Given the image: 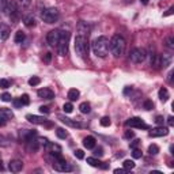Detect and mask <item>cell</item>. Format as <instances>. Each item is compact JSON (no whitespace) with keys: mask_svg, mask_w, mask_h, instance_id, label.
<instances>
[{"mask_svg":"<svg viewBox=\"0 0 174 174\" xmlns=\"http://www.w3.org/2000/svg\"><path fill=\"white\" fill-rule=\"evenodd\" d=\"M130 91H132V87H125V89H124V95H128Z\"/></svg>","mask_w":174,"mask_h":174,"instance_id":"obj_54","label":"cell"},{"mask_svg":"<svg viewBox=\"0 0 174 174\" xmlns=\"http://www.w3.org/2000/svg\"><path fill=\"white\" fill-rule=\"evenodd\" d=\"M146 56H147V52L144 50L143 48H135L130 50V54H129V59L132 63L135 64H140L146 60Z\"/></svg>","mask_w":174,"mask_h":174,"instance_id":"obj_6","label":"cell"},{"mask_svg":"<svg viewBox=\"0 0 174 174\" xmlns=\"http://www.w3.org/2000/svg\"><path fill=\"white\" fill-rule=\"evenodd\" d=\"M40 111H41V113H46V114H48L50 110H49L48 106H41V108H40Z\"/></svg>","mask_w":174,"mask_h":174,"instance_id":"obj_49","label":"cell"},{"mask_svg":"<svg viewBox=\"0 0 174 174\" xmlns=\"http://www.w3.org/2000/svg\"><path fill=\"white\" fill-rule=\"evenodd\" d=\"M125 171H127V170L122 167V169H116V170H114V173H116V174H124Z\"/></svg>","mask_w":174,"mask_h":174,"instance_id":"obj_51","label":"cell"},{"mask_svg":"<svg viewBox=\"0 0 174 174\" xmlns=\"http://www.w3.org/2000/svg\"><path fill=\"white\" fill-rule=\"evenodd\" d=\"M167 122H169V125H170V127H173L174 125V118H173V116H170L167 118Z\"/></svg>","mask_w":174,"mask_h":174,"instance_id":"obj_53","label":"cell"},{"mask_svg":"<svg viewBox=\"0 0 174 174\" xmlns=\"http://www.w3.org/2000/svg\"><path fill=\"white\" fill-rule=\"evenodd\" d=\"M87 163H89L90 166H92V167H101V169H108V165H105L103 162H101L99 159H97V158H87Z\"/></svg>","mask_w":174,"mask_h":174,"instance_id":"obj_17","label":"cell"},{"mask_svg":"<svg viewBox=\"0 0 174 174\" xmlns=\"http://www.w3.org/2000/svg\"><path fill=\"white\" fill-rule=\"evenodd\" d=\"M158 152H159V147H158L156 144H151V146L148 147V154L150 155H156Z\"/></svg>","mask_w":174,"mask_h":174,"instance_id":"obj_32","label":"cell"},{"mask_svg":"<svg viewBox=\"0 0 174 174\" xmlns=\"http://www.w3.org/2000/svg\"><path fill=\"white\" fill-rule=\"evenodd\" d=\"M173 10H174V8H173V7H170V8L167 10V12L163 14V16H169V15H171V14H173Z\"/></svg>","mask_w":174,"mask_h":174,"instance_id":"obj_52","label":"cell"},{"mask_svg":"<svg viewBox=\"0 0 174 174\" xmlns=\"http://www.w3.org/2000/svg\"><path fill=\"white\" fill-rule=\"evenodd\" d=\"M165 44H166V46H167V48L170 49V50H173V49H174V37H169V38H166Z\"/></svg>","mask_w":174,"mask_h":174,"instance_id":"obj_33","label":"cell"},{"mask_svg":"<svg viewBox=\"0 0 174 174\" xmlns=\"http://www.w3.org/2000/svg\"><path fill=\"white\" fill-rule=\"evenodd\" d=\"M60 31H61V30H52V31L48 33V35H46V41H48V44L50 46H57V45H59Z\"/></svg>","mask_w":174,"mask_h":174,"instance_id":"obj_9","label":"cell"},{"mask_svg":"<svg viewBox=\"0 0 174 174\" xmlns=\"http://www.w3.org/2000/svg\"><path fill=\"white\" fill-rule=\"evenodd\" d=\"M26 120L31 124H35V125H45L48 122V120L42 116H35V114H27L26 116Z\"/></svg>","mask_w":174,"mask_h":174,"instance_id":"obj_11","label":"cell"},{"mask_svg":"<svg viewBox=\"0 0 174 174\" xmlns=\"http://www.w3.org/2000/svg\"><path fill=\"white\" fill-rule=\"evenodd\" d=\"M94 155H95V156H102V155H103V150L101 148V147L95 148V150H94Z\"/></svg>","mask_w":174,"mask_h":174,"instance_id":"obj_44","label":"cell"},{"mask_svg":"<svg viewBox=\"0 0 174 174\" xmlns=\"http://www.w3.org/2000/svg\"><path fill=\"white\" fill-rule=\"evenodd\" d=\"M143 108L146 109V110H152V109H154V102H152L151 99H146L143 102Z\"/></svg>","mask_w":174,"mask_h":174,"instance_id":"obj_31","label":"cell"},{"mask_svg":"<svg viewBox=\"0 0 174 174\" xmlns=\"http://www.w3.org/2000/svg\"><path fill=\"white\" fill-rule=\"evenodd\" d=\"M78 33H79L78 35L89 37V34H90V26H89V23H87V22H84V21L79 22V23H78Z\"/></svg>","mask_w":174,"mask_h":174,"instance_id":"obj_14","label":"cell"},{"mask_svg":"<svg viewBox=\"0 0 174 174\" xmlns=\"http://www.w3.org/2000/svg\"><path fill=\"white\" fill-rule=\"evenodd\" d=\"M56 135H57V137H59V139H65L68 136V133H67V130L63 129V128H57Z\"/></svg>","mask_w":174,"mask_h":174,"instance_id":"obj_30","label":"cell"},{"mask_svg":"<svg viewBox=\"0 0 174 174\" xmlns=\"http://www.w3.org/2000/svg\"><path fill=\"white\" fill-rule=\"evenodd\" d=\"M68 41H69V33L60 31V41H59V53L60 56H67L68 54Z\"/></svg>","mask_w":174,"mask_h":174,"instance_id":"obj_5","label":"cell"},{"mask_svg":"<svg viewBox=\"0 0 174 174\" xmlns=\"http://www.w3.org/2000/svg\"><path fill=\"white\" fill-rule=\"evenodd\" d=\"M5 14L12 22H16L19 18V7L16 4V2H8L7 7H5Z\"/></svg>","mask_w":174,"mask_h":174,"instance_id":"obj_7","label":"cell"},{"mask_svg":"<svg viewBox=\"0 0 174 174\" xmlns=\"http://www.w3.org/2000/svg\"><path fill=\"white\" fill-rule=\"evenodd\" d=\"M125 125H127V127H130V128H139V129H148L150 128L148 125H147L141 118H139V117H130L129 120L125 121Z\"/></svg>","mask_w":174,"mask_h":174,"instance_id":"obj_8","label":"cell"},{"mask_svg":"<svg viewBox=\"0 0 174 174\" xmlns=\"http://www.w3.org/2000/svg\"><path fill=\"white\" fill-rule=\"evenodd\" d=\"M23 41H24V33L22 31V30H19V31H16V34H15V42L22 44Z\"/></svg>","mask_w":174,"mask_h":174,"instance_id":"obj_29","label":"cell"},{"mask_svg":"<svg viewBox=\"0 0 174 174\" xmlns=\"http://www.w3.org/2000/svg\"><path fill=\"white\" fill-rule=\"evenodd\" d=\"M0 117H3V118H5V120H11V118H14V113L11 111V109L3 108V109H0Z\"/></svg>","mask_w":174,"mask_h":174,"instance_id":"obj_22","label":"cell"},{"mask_svg":"<svg viewBox=\"0 0 174 174\" xmlns=\"http://www.w3.org/2000/svg\"><path fill=\"white\" fill-rule=\"evenodd\" d=\"M167 133H169L167 128H165L163 125H159L158 128H154V129L150 132V136H152V137H160V136H166Z\"/></svg>","mask_w":174,"mask_h":174,"instance_id":"obj_15","label":"cell"},{"mask_svg":"<svg viewBox=\"0 0 174 174\" xmlns=\"http://www.w3.org/2000/svg\"><path fill=\"white\" fill-rule=\"evenodd\" d=\"M0 98H2V101H4V102H10V101H11V94H8V92H3Z\"/></svg>","mask_w":174,"mask_h":174,"instance_id":"obj_40","label":"cell"},{"mask_svg":"<svg viewBox=\"0 0 174 174\" xmlns=\"http://www.w3.org/2000/svg\"><path fill=\"white\" fill-rule=\"evenodd\" d=\"M7 146H8V140L4 136L0 135V147H7Z\"/></svg>","mask_w":174,"mask_h":174,"instance_id":"obj_42","label":"cell"},{"mask_svg":"<svg viewBox=\"0 0 174 174\" xmlns=\"http://www.w3.org/2000/svg\"><path fill=\"white\" fill-rule=\"evenodd\" d=\"M122 167H124L127 171L132 170V169H135V162L130 159H127V160H124V163H122Z\"/></svg>","mask_w":174,"mask_h":174,"instance_id":"obj_27","label":"cell"},{"mask_svg":"<svg viewBox=\"0 0 174 174\" xmlns=\"http://www.w3.org/2000/svg\"><path fill=\"white\" fill-rule=\"evenodd\" d=\"M124 137L125 139H132L133 137V132H132V130H127V132L124 133Z\"/></svg>","mask_w":174,"mask_h":174,"instance_id":"obj_47","label":"cell"},{"mask_svg":"<svg viewBox=\"0 0 174 174\" xmlns=\"http://www.w3.org/2000/svg\"><path fill=\"white\" fill-rule=\"evenodd\" d=\"M63 109H64V111L65 113H71V111L73 110V105L71 102H67V103H64V106H63Z\"/></svg>","mask_w":174,"mask_h":174,"instance_id":"obj_35","label":"cell"},{"mask_svg":"<svg viewBox=\"0 0 174 174\" xmlns=\"http://www.w3.org/2000/svg\"><path fill=\"white\" fill-rule=\"evenodd\" d=\"M30 3H31V0H16V4H18L19 10H22V8H27L30 5Z\"/></svg>","mask_w":174,"mask_h":174,"instance_id":"obj_28","label":"cell"},{"mask_svg":"<svg viewBox=\"0 0 174 174\" xmlns=\"http://www.w3.org/2000/svg\"><path fill=\"white\" fill-rule=\"evenodd\" d=\"M79 109H80L82 113L87 114V113H90V110H91V106H90L89 102H82L80 105H79Z\"/></svg>","mask_w":174,"mask_h":174,"instance_id":"obj_25","label":"cell"},{"mask_svg":"<svg viewBox=\"0 0 174 174\" xmlns=\"http://www.w3.org/2000/svg\"><path fill=\"white\" fill-rule=\"evenodd\" d=\"M38 97L44 98V99H53L54 98V92L50 89H40L38 90Z\"/></svg>","mask_w":174,"mask_h":174,"instance_id":"obj_16","label":"cell"},{"mask_svg":"<svg viewBox=\"0 0 174 174\" xmlns=\"http://www.w3.org/2000/svg\"><path fill=\"white\" fill-rule=\"evenodd\" d=\"M10 37V27L4 23H0V41H5Z\"/></svg>","mask_w":174,"mask_h":174,"instance_id":"obj_18","label":"cell"},{"mask_svg":"<svg viewBox=\"0 0 174 174\" xmlns=\"http://www.w3.org/2000/svg\"><path fill=\"white\" fill-rule=\"evenodd\" d=\"M92 52L97 57H106L109 53V46H110V41H109L108 37L105 35H101V37L95 38L92 41Z\"/></svg>","mask_w":174,"mask_h":174,"instance_id":"obj_1","label":"cell"},{"mask_svg":"<svg viewBox=\"0 0 174 174\" xmlns=\"http://www.w3.org/2000/svg\"><path fill=\"white\" fill-rule=\"evenodd\" d=\"M5 124V118H3V117H0V127H3V125Z\"/></svg>","mask_w":174,"mask_h":174,"instance_id":"obj_56","label":"cell"},{"mask_svg":"<svg viewBox=\"0 0 174 174\" xmlns=\"http://www.w3.org/2000/svg\"><path fill=\"white\" fill-rule=\"evenodd\" d=\"M12 103H14V106H15V108H22V106H23V103H22L21 98H16V99H12Z\"/></svg>","mask_w":174,"mask_h":174,"instance_id":"obj_41","label":"cell"},{"mask_svg":"<svg viewBox=\"0 0 174 174\" xmlns=\"http://www.w3.org/2000/svg\"><path fill=\"white\" fill-rule=\"evenodd\" d=\"M21 101H22V103H23V105H29V103H30L29 95H27V94H23V95L21 97Z\"/></svg>","mask_w":174,"mask_h":174,"instance_id":"obj_39","label":"cell"},{"mask_svg":"<svg viewBox=\"0 0 174 174\" xmlns=\"http://www.w3.org/2000/svg\"><path fill=\"white\" fill-rule=\"evenodd\" d=\"M140 2L143 3V4H148V2H150V0H140Z\"/></svg>","mask_w":174,"mask_h":174,"instance_id":"obj_58","label":"cell"},{"mask_svg":"<svg viewBox=\"0 0 174 174\" xmlns=\"http://www.w3.org/2000/svg\"><path fill=\"white\" fill-rule=\"evenodd\" d=\"M4 170V167H3V162H2V159H0V171H3Z\"/></svg>","mask_w":174,"mask_h":174,"instance_id":"obj_57","label":"cell"},{"mask_svg":"<svg viewBox=\"0 0 174 174\" xmlns=\"http://www.w3.org/2000/svg\"><path fill=\"white\" fill-rule=\"evenodd\" d=\"M40 83H41V79L38 78V76H33V78L29 79V84H30V86H38Z\"/></svg>","mask_w":174,"mask_h":174,"instance_id":"obj_34","label":"cell"},{"mask_svg":"<svg viewBox=\"0 0 174 174\" xmlns=\"http://www.w3.org/2000/svg\"><path fill=\"white\" fill-rule=\"evenodd\" d=\"M158 94H159V99L162 101V102H166V101L169 99V91H167V89H165V87H162Z\"/></svg>","mask_w":174,"mask_h":174,"instance_id":"obj_23","label":"cell"},{"mask_svg":"<svg viewBox=\"0 0 174 174\" xmlns=\"http://www.w3.org/2000/svg\"><path fill=\"white\" fill-rule=\"evenodd\" d=\"M155 122H156L158 125H163V122H165V120H163L162 116H158L156 118H155Z\"/></svg>","mask_w":174,"mask_h":174,"instance_id":"obj_46","label":"cell"},{"mask_svg":"<svg viewBox=\"0 0 174 174\" xmlns=\"http://www.w3.org/2000/svg\"><path fill=\"white\" fill-rule=\"evenodd\" d=\"M75 52L79 57H86L89 54V40L83 35H76L75 38Z\"/></svg>","mask_w":174,"mask_h":174,"instance_id":"obj_3","label":"cell"},{"mask_svg":"<svg viewBox=\"0 0 174 174\" xmlns=\"http://www.w3.org/2000/svg\"><path fill=\"white\" fill-rule=\"evenodd\" d=\"M8 0H0V11H4L5 7H7Z\"/></svg>","mask_w":174,"mask_h":174,"instance_id":"obj_45","label":"cell"},{"mask_svg":"<svg viewBox=\"0 0 174 174\" xmlns=\"http://www.w3.org/2000/svg\"><path fill=\"white\" fill-rule=\"evenodd\" d=\"M167 76H169V78H167V79H169V82H170V83H173V79H171V76H173V72H171V71L169 72V75H167Z\"/></svg>","mask_w":174,"mask_h":174,"instance_id":"obj_55","label":"cell"},{"mask_svg":"<svg viewBox=\"0 0 174 174\" xmlns=\"http://www.w3.org/2000/svg\"><path fill=\"white\" fill-rule=\"evenodd\" d=\"M132 156L135 158V159H139V158H141V151L139 148H132Z\"/></svg>","mask_w":174,"mask_h":174,"instance_id":"obj_37","label":"cell"},{"mask_svg":"<svg viewBox=\"0 0 174 174\" xmlns=\"http://www.w3.org/2000/svg\"><path fill=\"white\" fill-rule=\"evenodd\" d=\"M171 60H173L171 54H169V53L160 54V68H165V67H167V65H170Z\"/></svg>","mask_w":174,"mask_h":174,"instance_id":"obj_20","label":"cell"},{"mask_svg":"<svg viewBox=\"0 0 174 174\" xmlns=\"http://www.w3.org/2000/svg\"><path fill=\"white\" fill-rule=\"evenodd\" d=\"M75 156L78 158V159H83V158H84V152L82 151V150H76V151H75Z\"/></svg>","mask_w":174,"mask_h":174,"instance_id":"obj_43","label":"cell"},{"mask_svg":"<svg viewBox=\"0 0 174 174\" xmlns=\"http://www.w3.org/2000/svg\"><path fill=\"white\" fill-rule=\"evenodd\" d=\"M37 136H34V137L29 139V140H26L24 143H26V150L29 152H37L38 148H40V141H38V139H35Z\"/></svg>","mask_w":174,"mask_h":174,"instance_id":"obj_10","label":"cell"},{"mask_svg":"<svg viewBox=\"0 0 174 174\" xmlns=\"http://www.w3.org/2000/svg\"><path fill=\"white\" fill-rule=\"evenodd\" d=\"M57 118H59L61 122H64L65 125H68V127H72V128H80L82 127V124H79L78 121L71 120L69 117H65V116H63V114H57Z\"/></svg>","mask_w":174,"mask_h":174,"instance_id":"obj_13","label":"cell"},{"mask_svg":"<svg viewBox=\"0 0 174 174\" xmlns=\"http://www.w3.org/2000/svg\"><path fill=\"white\" fill-rule=\"evenodd\" d=\"M101 125H102V127H109V125H110V118H109V117H102V118H101Z\"/></svg>","mask_w":174,"mask_h":174,"instance_id":"obj_36","label":"cell"},{"mask_svg":"<svg viewBox=\"0 0 174 174\" xmlns=\"http://www.w3.org/2000/svg\"><path fill=\"white\" fill-rule=\"evenodd\" d=\"M79 95H80V92L76 89H71L69 91H68V98H69L71 101H76L79 98Z\"/></svg>","mask_w":174,"mask_h":174,"instance_id":"obj_24","label":"cell"},{"mask_svg":"<svg viewBox=\"0 0 174 174\" xmlns=\"http://www.w3.org/2000/svg\"><path fill=\"white\" fill-rule=\"evenodd\" d=\"M8 169H10L11 173H19L23 169V162L21 159H12L8 163Z\"/></svg>","mask_w":174,"mask_h":174,"instance_id":"obj_12","label":"cell"},{"mask_svg":"<svg viewBox=\"0 0 174 174\" xmlns=\"http://www.w3.org/2000/svg\"><path fill=\"white\" fill-rule=\"evenodd\" d=\"M110 49L111 54L114 57H121L124 54V50H125V40L124 37H121L120 34H116L113 35V38L110 40Z\"/></svg>","mask_w":174,"mask_h":174,"instance_id":"obj_2","label":"cell"},{"mask_svg":"<svg viewBox=\"0 0 174 174\" xmlns=\"http://www.w3.org/2000/svg\"><path fill=\"white\" fill-rule=\"evenodd\" d=\"M10 87V82L7 79H0V89H8Z\"/></svg>","mask_w":174,"mask_h":174,"instance_id":"obj_38","label":"cell"},{"mask_svg":"<svg viewBox=\"0 0 174 174\" xmlns=\"http://www.w3.org/2000/svg\"><path fill=\"white\" fill-rule=\"evenodd\" d=\"M44 60H45V63H48V64H49V63H50V60H52V53H46L45 54V59H44Z\"/></svg>","mask_w":174,"mask_h":174,"instance_id":"obj_50","label":"cell"},{"mask_svg":"<svg viewBox=\"0 0 174 174\" xmlns=\"http://www.w3.org/2000/svg\"><path fill=\"white\" fill-rule=\"evenodd\" d=\"M34 136H37V132H35V130H29V129L21 130V137L23 139L24 141L29 140V139H31V137H34Z\"/></svg>","mask_w":174,"mask_h":174,"instance_id":"obj_21","label":"cell"},{"mask_svg":"<svg viewBox=\"0 0 174 174\" xmlns=\"http://www.w3.org/2000/svg\"><path fill=\"white\" fill-rule=\"evenodd\" d=\"M23 23H24V26H27V27H33L35 24V19L33 18L31 15H29L23 19Z\"/></svg>","mask_w":174,"mask_h":174,"instance_id":"obj_26","label":"cell"},{"mask_svg":"<svg viewBox=\"0 0 174 174\" xmlns=\"http://www.w3.org/2000/svg\"><path fill=\"white\" fill-rule=\"evenodd\" d=\"M95 143H97V140H95L94 136H87V137L83 139V146L86 147L87 150H92V148H94Z\"/></svg>","mask_w":174,"mask_h":174,"instance_id":"obj_19","label":"cell"},{"mask_svg":"<svg viewBox=\"0 0 174 174\" xmlns=\"http://www.w3.org/2000/svg\"><path fill=\"white\" fill-rule=\"evenodd\" d=\"M41 18H42V21L45 22V23H54V22L59 21L60 18V12L57 8H46V10L42 11V14H41Z\"/></svg>","mask_w":174,"mask_h":174,"instance_id":"obj_4","label":"cell"},{"mask_svg":"<svg viewBox=\"0 0 174 174\" xmlns=\"http://www.w3.org/2000/svg\"><path fill=\"white\" fill-rule=\"evenodd\" d=\"M139 143H140V140H139V139H135V140L130 143V148H136V147L139 146Z\"/></svg>","mask_w":174,"mask_h":174,"instance_id":"obj_48","label":"cell"}]
</instances>
